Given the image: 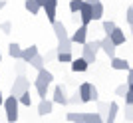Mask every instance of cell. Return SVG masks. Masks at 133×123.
<instances>
[{
    "instance_id": "6da1fadb",
    "label": "cell",
    "mask_w": 133,
    "mask_h": 123,
    "mask_svg": "<svg viewBox=\"0 0 133 123\" xmlns=\"http://www.w3.org/2000/svg\"><path fill=\"white\" fill-rule=\"evenodd\" d=\"M2 105H4V111H6V121L8 123H16L18 121V97L14 95H8L4 101H2Z\"/></svg>"
},
{
    "instance_id": "7a4b0ae2",
    "label": "cell",
    "mask_w": 133,
    "mask_h": 123,
    "mask_svg": "<svg viewBox=\"0 0 133 123\" xmlns=\"http://www.w3.org/2000/svg\"><path fill=\"white\" fill-rule=\"evenodd\" d=\"M97 52H99V40H91V42H85L82 48V58L88 64H95L97 60Z\"/></svg>"
},
{
    "instance_id": "3957f363",
    "label": "cell",
    "mask_w": 133,
    "mask_h": 123,
    "mask_svg": "<svg viewBox=\"0 0 133 123\" xmlns=\"http://www.w3.org/2000/svg\"><path fill=\"white\" fill-rule=\"evenodd\" d=\"M28 90H30V79H28L26 76H18V78L14 79V84H12L10 95L18 97V95H22L24 91H28Z\"/></svg>"
},
{
    "instance_id": "277c9868",
    "label": "cell",
    "mask_w": 133,
    "mask_h": 123,
    "mask_svg": "<svg viewBox=\"0 0 133 123\" xmlns=\"http://www.w3.org/2000/svg\"><path fill=\"white\" fill-rule=\"evenodd\" d=\"M54 103H60V105H68V91L66 85H56L54 87V97H52Z\"/></svg>"
},
{
    "instance_id": "5b68a950",
    "label": "cell",
    "mask_w": 133,
    "mask_h": 123,
    "mask_svg": "<svg viewBox=\"0 0 133 123\" xmlns=\"http://www.w3.org/2000/svg\"><path fill=\"white\" fill-rule=\"evenodd\" d=\"M70 42H72V44H85V42H88V26H79V28L70 36Z\"/></svg>"
},
{
    "instance_id": "8992f818",
    "label": "cell",
    "mask_w": 133,
    "mask_h": 123,
    "mask_svg": "<svg viewBox=\"0 0 133 123\" xmlns=\"http://www.w3.org/2000/svg\"><path fill=\"white\" fill-rule=\"evenodd\" d=\"M99 50H103L107 56H109V60H111V58H115V50H117V46L109 40V36H105L103 40H99Z\"/></svg>"
},
{
    "instance_id": "52a82bcc",
    "label": "cell",
    "mask_w": 133,
    "mask_h": 123,
    "mask_svg": "<svg viewBox=\"0 0 133 123\" xmlns=\"http://www.w3.org/2000/svg\"><path fill=\"white\" fill-rule=\"evenodd\" d=\"M78 95H79V101L82 103H89L91 101V84L89 81H83L82 85H79V90H78Z\"/></svg>"
},
{
    "instance_id": "ba28073f",
    "label": "cell",
    "mask_w": 133,
    "mask_h": 123,
    "mask_svg": "<svg viewBox=\"0 0 133 123\" xmlns=\"http://www.w3.org/2000/svg\"><path fill=\"white\" fill-rule=\"evenodd\" d=\"M78 14H79V22H82V26H89V24H91V4H85V2H83L82 10H79Z\"/></svg>"
},
{
    "instance_id": "9c48e42d",
    "label": "cell",
    "mask_w": 133,
    "mask_h": 123,
    "mask_svg": "<svg viewBox=\"0 0 133 123\" xmlns=\"http://www.w3.org/2000/svg\"><path fill=\"white\" fill-rule=\"evenodd\" d=\"M42 8H44V12H46V18H48L50 22H54L56 20V10H58V0H48Z\"/></svg>"
},
{
    "instance_id": "30bf717a",
    "label": "cell",
    "mask_w": 133,
    "mask_h": 123,
    "mask_svg": "<svg viewBox=\"0 0 133 123\" xmlns=\"http://www.w3.org/2000/svg\"><path fill=\"white\" fill-rule=\"evenodd\" d=\"M113 70H117V72H129L131 70V64H129L127 60H123V58H111V64H109Z\"/></svg>"
},
{
    "instance_id": "8fae6325",
    "label": "cell",
    "mask_w": 133,
    "mask_h": 123,
    "mask_svg": "<svg viewBox=\"0 0 133 123\" xmlns=\"http://www.w3.org/2000/svg\"><path fill=\"white\" fill-rule=\"evenodd\" d=\"M52 28H54V34H56V38H58V42H60V40H66V38H70V36H68V30H66V26H64L62 22L54 20V22H52Z\"/></svg>"
},
{
    "instance_id": "7c38bea8",
    "label": "cell",
    "mask_w": 133,
    "mask_h": 123,
    "mask_svg": "<svg viewBox=\"0 0 133 123\" xmlns=\"http://www.w3.org/2000/svg\"><path fill=\"white\" fill-rule=\"evenodd\" d=\"M38 54V46H28V48H22V54H20V60L24 62V64H28V62L32 60L34 56Z\"/></svg>"
},
{
    "instance_id": "4fadbf2b",
    "label": "cell",
    "mask_w": 133,
    "mask_h": 123,
    "mask_svg": "<svg viewBox=\"0 0 133 123\" xmlns=\"http://www.w3.org/2000/svg\"><path fill=\"white\" fill-rule=\"evenodd\" d=\"M54 111V101L52 99H42L38 105V115H50Z\"/></svg>"
},
{
    "instance_id": "5bb4252c",
    "label": "cell",
    "mask_w": 133,
    "mask_h": 123,
    "mask_svg": "<svg viewBox=\"0 0 133 123\" xmlns=\"http://www.w3.org/2000/svg\"><path fill=\"white\" fill-rule=\"evenodd\" d=\"M109 40L113 42L115 46H121V44H125V34H123V30L121 28H113V32L109 34Z\"/></svg>"
},
{
    "instance_id": "9a60e30c",
    "label": "cell",
    "mask_w": 133,
    "mask_h": 123,
    "mask_svg": "<svg viewBox=\"0 0 133 123\" xmlns=\"http://www.w3.org/2000/svg\"><path fill=\"white\" fill-rule=\"evenodd\" d=\"M117 111H119V105H117L115 101H111L109 107H107V115H105V119H103V123H115Z\"/></svg>"
},
{
    "instance_id": "2e32d148",
    "label": "cell",
    "mask_w": 133,
    "mask_h": 123,
    "mask_svg": "<svg viewBox=\"0 0 133 123\" xmlns=\"http://www.w3.org/2000/svg\"><path fill=\"white\" fill-rule=\"evenodd\" d=\"M70 64H72V72H76V73L78 72H85V70L89 67V64L83 60V58H74Z\"/></svg>"
},
{
    "instance_id": "e0dca14e",
    "label": "cell",
    "mask_w": 133,
    "mask_h": 123,
    "mask_svg": "<svg viewBox=\"0 0 133 123\" xmlns=\"http://www.w3.org/2000/svg\"><path fill=\"white\" fill-rule=\"evenodd\" d=\"M82 123H103V117L97 111H83V121Z\"/></svg>"
},
{
    "instance_id": "ac0fdd59",
    "label": "cell",
    "mask_w": 133,
    "mask_h": 123,
    "mask_svg": "<svg viewBox=\"0 0 133 123\" xmlns=\"http://www.w3.org/2000/svg\"><path fill=\"white\" fill-rule=\"evenodd\" d=\"M34 87H36V91H38V95H40V97H42V99H46L50 84H46V81H42V79H38V78H36V81H34Z\"/></svg>"
},
{
    "instance_id": "d6986e66",
    "label": "cell",
    "mask_w": 133,
    "mask_h": 123,
    "mask_svg": "<svg viewBox=\"0 0 133 123\" xmlns=\"http://www.w3.org/2000/svg\"><path fill=\"white\" fill-rule=\"evenodd\" d=\"M101 16H103V4L101 2L91 4V22L94 20H101Z\"/></svg>"
},
{
    "instance_id": "ffe728a7",
    "label": "cell",
    "mask_w": 133,
    "mask_h": 123,
    "mask_svg": "<svg viewBox=\"0 0 133 123\" xmlns=\"http://www.w3.org/2000/svg\"><path fill=\"white\" fill-rule=\"evenodd\" d=\"M38 79H42L46 84H52V81H54V73H52L50 70L42 67V70H38Z\"/></svg>"
},
{
    "instance_id": "44dd1931",
    "label": "cell",
    "mask_w": 133,
    "mask_h": 123,
    "mask_svg": "<svg viewBox=\"0 0 133 123\" xmlns=\"http://www.w3.org/2000/svg\"><path fill=\"white\" fill-rule=\"evenodd\" d=\"M72 50H74V44L70 42V38L60 40V42H58V48H56V52H72Z\"/></svg>"
},
{
    "instance_id": "7402d4cb",
    "label": "cell",
    "mask_w": 133,
    "mask_h": 123,
    "mask_svg": "<svg viewBox=\"0 0 133 123\" xmlns=\"http://www.w3.org/2000/svg\"><path fill=\"white\" fill-rule=\"evenodd\" d=\"M8 54H10L14 60H20V54H22V48H20V44L12 42V44L8 46Z\"/></svg>"
},
{
    "instance_id": "603a6c76",
    "label": "cell",
    "mask_w": 133,
    "mask_h": 123,
    "mask_svg": "<svg viewBox=\"0 0 133 123\" xmlns=\"http://www.w3.org/2000/svg\"><path fill=\"white\" fill-rule=\"evenodd\" d=\"M24 6H26V10L30 12V14H38V12L42 10L36 0H24Z\"/></svg>"
},
{
    "instance_id": "cb8c5ba5",
    "label": "cell",
    "mask_w": 133,
    "mask_h": 123,
    "mask_svg": "<svg viewBox=\"0 0 133 123\" xmlns=\"http://www.w3.org/2000/svg\"><path fill=\"white\" fill-rule=\"evenodd\" d=\"M56 58H58L60 64H70V62L74 60L72 52H56Z\"/></svg>"
},
{
    "instance_id": "d4e9b609",
    "label": "cell",
    "mask_w": 133,
    "mask_h": 123,
    "mask_svg": "<svg viewBox=\"0 0 133 123\" xmlns=\"http://www.w3.org/2000/svg\"><path fill=\"white\" fill-rule=\"evenodd\" d=\"M28 64H30V66H32L34 70H42V67H44V56H40V54H36V56H34L32 60L28 62Z\"/></svg>"
},
{
    "instance_id": "484cf974",
    "label": "cell",
    "mask_w": 133,
    "mask_h": 123,
    "mask_svg": "<svg viewBox=\"0 0 133 123\" xmlns=\"http://www.w3.org/2000/svg\"><path fill=\"white\" fill-rule=\"evenodd\" d=\"M66 117H68V121H72V123H82L83 121V111H70Z\"/></svg>"
},
{
    "instance_id": "4316f807",
    "label": "cell",
    "mask_w": 133,
    "mask_h": 123,
    "mask_svg": "<svg viewBox=\"0 0 133 123\" xmlns=\"http://www.w3.org/2000/svg\"><path fill=\"white\" fill-rule=\"evenodd\" d=\"M18 103H22V105H26V107L32 105V95H30V91H24L22 95H18Z\"/></svg>"
},
{
    "instance_id": "83f0119b",
    "label": "cell",
    "mask_w": 133,
    "mask_h": 123,
    "mask_svg": "<svg viewBox=\"0 0 133 123\" xmlns=\"http://www.w3.org/2000/svg\"><path fill=\"white\" fill-rule=\"evenodd\" d=\"M83 6V0H70V12L72 14H78Z\"/></svg>"
},
{
    "instance_id": "f1b7e54d",
    "label": "cell",
    "mask_w": 133,
    "mask_h": 123,
    "mask_svg": "<svg viewBox=\"0 0 133 123\" xmlns=\"http://www.w3.org/2000/svg\"><path fill=\"white\" fill-rule=\"evenodd\" d=\"M101 28H103V32H105V36H109V34L113 32V28H115V22H113V20H103Z\"/></svg>"
},
{
    "instance_id": "f546056e",
    "label": "cell",
    "mask_w": 133,
    "mask_h": 123,
    "mask_svg": "<svg viewBox=\"0 0 133 123\" xmlns=\"http://www.w3.org/2000/svg\"><path fill=\"white\" fill-rule=\"evenodd\" d=\"M95 103H97V113H99L101 117L105 119V115H107V107H109V103H103V101H95Z\"/></svg>"
},
{
    "instance_id": "4dcf8cb0",
    "label": "cell",
    "mask_w": 133,
    "mask_h": 123,
    "mask_svg": "<svg viewBox=\"0 0 133 123\" xmlns=\"http://www.w3.org/2000/svg\"><path fill=\"white\" fill-rule=\"evenodd\" d=\"M129 90V85L127 84H123V85H117L115 87V95H119V97H123V95H125V91Z\"/></svg>"
},
{
    "instance_id": "1f68e13d",
    "label": "cell",
    "mask_w": 133,
    "mask_h": 123,
    "mask_svg": "<svg viewBox=\"0 0 133 123\" xmlns=\"http://www.w3.org/2000/svg\"><path fill=\"white\" fill-rule=\"evenodd\" d=\"M82 101H79V95H72V97H68V105H79Z\"/></svg>"
},
{
    "instance_id": "d6a6232c",
    "label": "cell",
    "mask_w": 133,
    "mask_h": 123,
    "mask_svg": "<svg viewBox=\"0 0 133 123\" xmlns=\"http://www.w3.org/2000/svg\"><path fill=\"white\" fill-rule=\"evenodd\" d=\"M123 97H125V103H127V105H131V103H133V91H131V87L125 91V95H123Z\"/></svg>"
},
{
    "instance_id": "836d02e7",
    "label": "cell",
    "mask_w": 133,
    "mask_h": 123,
    "mask_svg": "<svg viewBox=\"0 0 133 123\" xmlns=\"http://www.w3.org/2000/svg\"><path fill=\"white\" fill-rule=\"evenodd\" d=\"M125 20H127V24H129V26L133 24V8H131V6H129V8H127V12H125Z\"/></svg>"
},
{
    "instance_id": "e575fe53",
    "label": "cell",
    "mask_w": 133,
    "mask_h": 123,
    "mask_svg": "<svg viewBox=\"0 0 133 123\" xmlns=\"http://www.w3.org/2000/svg\"><path fill=\"white\" fill-rule=\"evenodd\" d=\"M89 97H91V101H97V99H99V91H97V87H95L94 84H91V95H89Z\"/></svg>"
},
{
    "instance_id": "d590c367",
    "label": "cell",
    "mask_w": 133,
    "mask_h": 123,
    "mask_svg": "<svg viewBox=\"0 0 133 123\" xmlns=\"http://www.w3.org/2000/svg\"><path fill=\"white\" fill-rule=\"evenodd\" d=\"M0 30H2L4 34H10V30H12V24H10V22H2V24H0Z\"/></svg>"
},
{
    "instance_id": "8d00e7d4",
    "label": "cell",
    "mask_w": 133,
    "mask_h": 123,
    "mask_svg": "<svg viewBox=\"0 0 133 123\" xmlns=\"http://www.w3.org/2000/svg\"><path fill=\"white\" fill-rule=\"evenodd\" d=\"M24 67H26V64L20 60V62L16 64V72H18V76H24Z\"/></svg>"
},
{
    "instance_id": "74e56055",
    "label": "cell",
    "mask_w": 133,
    "mask_h": 123,
    "mask_svg": "<svg viewBox=\"0 0 133 123\" xmlns=\"http://www.w3.org/2000/svg\"><path fill=\"white\" fill-rule=\"evenodd\" d=\"M125 84H127L129 87H131V85H133V72H131V70H129V72H127V79H125Z\"/></svg>"
},
{
    "instance_id": "f35d334b",
    "label": "cell",
    "mask_w": 133,
    "mask_h": 123,
    "mask_svg": "<svg viewBox=\"0 0 133 123\" xmlns=\"http://www.w3.org/2000/svg\"><path fill=\"white\" fill-rule=\"evenodd\" d=\"M131 111H133V109H131V105H127V109H125V119H127L129 123H131Z\"/></svg>"
},
{
    "instance_id": "ab89813d",
    "label": "cell",
    "mask_w": 133,
    "mask_h": 123,
    "mask_svg": "<svg viewBox=\"0 0 133 123\" xmlns=\"http://www.w3.org/2000/svg\"><path fill=\"white\" fill-rule=\"evenodd\" d=\"M52 58H56V50L48 52V54H46V58H44V62H46V60H52Z\"/></svg>"
},
{
    "instance_id": "60d3db41",
    "label": "cell",
    "mask_w": 133,
    "mask_h": 123,
    "mask_svg": "<svg viewBox=\"0 0 133 123\" xmlns=\"http://www.w3.org/2000/svg\"><path fill=\"white\" fill-rule=\"evenodd\" d=\"M85 4H95V2H101V0H83Z\"/></svg>"
},
{
    "instance_id": "b9f144b4",
    "label": "cell",
    "mask_w": 133,
    "mask_h": 123,
    "mask_svg": "<svg viewBox=\"0 0 133 123\" xmlns=\"http://www.w3.org/2000/svg\"><path fill=\"white\" fill-rule=\"evenodd\" d=\"M36 2H38V4H40V8H42V6H44L46 2H48V0H36Z\"/></svg>"
},
{
    "instance_id": "7bdbcfd3",
    "label": "cell",
    "mask_w": 133,
    "mask_h": 123,
    "mask_svg": "<svg viewBox=\"0 0 133 123\" xmlns=\"http://www.w3.org/2000/svg\"><path fill=\"white\" fill-rule=\"evenodd\" d=\"M4 6H6V0H0V10H2Z\"/></svg>"
},
{
    "instance_id": "ee69618b",
    "label": "cell",
    "mask_w": 133,
    "mask_h": 123,
    "mask_svg": "<svg viewBox=\"0 0 133 123\" xmlns=\"http://www.w3.org/2000/svg\"><path fill=\"white\" fill-rule=\"evenodd\" d=\"M2 101H4V99H2V97H0V107H2Z\"/></svg>"
},
{
    "instance_id": "f6af8a7d",
    "label": "cell",
    "mask_w": 133,
    "mask_h": 123,
    "mask_svg": "<svg viewBox=\"0 0 133 123\" xmlns=\"http://www.w3.org/2000/svg\"><path fill=\"white\" fill-rule=\"evenodd\" d=\"M0 97H2V90H0Z\"/></svg>"
},
{
    "instance_id": "bcb514c9",
    "label": "cell",
    "mask_w": 133,
    "mask_h": 123,
    "mask_svg": "<svg viewBox=\"0 0 133 123\" xmlns=\"http://www.w3.org/2000/svg\"><path fill=\"white\" fill-rule=\"evenodd\" d=\"M0 62H2V54H0Z\"/></svg>"
}]
</instances>
